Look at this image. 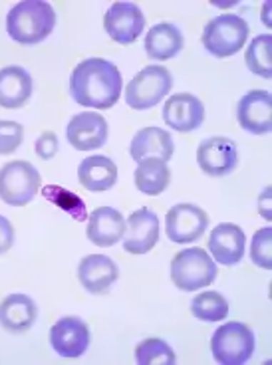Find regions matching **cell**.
Returning <instances> with one entry per match:
<instances>
[{
    "instance_id": "1",
    "label": "cell",
    "mask_w": 272,
    "mask_h": 365,
    "mask_svg": "<svg viewBox=\"0 0 272 365\" xmlns=\"http://www.w3.org/2000/svg\"><path fill=\"white\" fill-rule=\"evenodd\" d=\"M124 80L118 66L104 58H88L74 68L70 93L76 103L96 110H111L121 96Z\"/></svg>"
},
{
    "instance_id": "2",
    "label": "cell",
    "mask_w": 272,
    "mask_h": 365,
    "mask_svg": "<svg viewBox=\"0 0 272 365\" xmlns=\"http://www.w3.org/2000/svg\"><path fill=\"white\" fill-rule=\"evenodd\" d=\"M54 26V9L42 0H22L6 16V32L19 44H38L52 34Z\"/></svg>"
},
{
    "instance_id": "3",
    "label": "cell",
    "mask_w": 272,
    "mask_h": 365,
    "mask_svg": "<svg viewBox=\"0 0 272 365\" xmlns=\"http://www.w3.org/2000/svg\"><path fill=\"white\" fill-rule=\"evenodd\" d=\"M217 278V264L203 248H185L171 260V280L181 292L203 290Z\"/></svg>"
},
{
    "instance_id": "4",
    "label": "cell",
    "mask_w": 272,
    "mask_h": 365,
    "mask_svg": "<svg viewBox=\"0 0 272 365\" xmlns=\"http://www.w3.org/2000/svg\"><path fill=\"white\" fill-rule=\"evenodd\" d=\"M254 331L241 322L223 324L211 338V351L221 365H243L254 354Z\"/></svg>"
},
{
    "instance_id": "5",
    "label": "cell",
    "mask_w": 272,
    "mask_h": 365,
    "mask_svg": "<svg viewBox=\"0 0 272 365\" xmlns=\"http://www.w3.org/2000/svg\"><path fill=\"white\" fill-rule=\"evenodd\" d=\"M248 38V24L236 14H221L203 30L201 42L209 54L217 58L235 56Z\"/></svg>"
},
{
    "instance_id": "6",
    "label": "cell",
    "mask_w": 272,
    "mask_h": 365,
    "mask_svg": "<svg viewBox=\"0 0 272 365\" xmlns=\"http://www.w3.org/2000/svg\"><path fill=\"white\" fill-rule=\"evenodd\" d=\"M173 78L163 66H147L126 88V101L131 110H151L171 91Z\"/></svg>"
},
{
    "instance_id": "7",
    "label": "cell",
    "mask_w": 272,
    "mask_h": 365,
    "mask_svg": "<svg viewBox=\"0 0 272 365\" xmlns=\"http://www.w3.org/2000/svg\"><path fill=\"white\" fill-rule=\"evenodd\" d=\"M42 177L28 161H10L0 169V199L10 207H24L40 191Z\"/></svg>"
},
{
    "instance_id": "8",
    "label": "cell",
    "mask_w": 272,
    "mask_h": 365,
    "mask_svg": "<svg viewBox=\"0 0 272 365\" xmlns=\"http://www.w3.org/2000/svg\"><path fill=\"white\" fill-rule=\"evenodd\" d=\"M209 227V215L197 205L181 202L169 209L165 217V232L175 245H189L199 240Z\"/></svg>"
},
{
    "instance_id": "9",
    "label": "cell",
    "mask_w": 272,
    "mask_h": 365,
    "mask_svg": "<svg viewBox=\"0 0 272 365\" xmlns=\"http://www.w3.org/2000/svg\"><path fill=\"white\" fill-rule=\"evenodd\" d=\"M146 16L134 2H114L104 16V28L118 44H134L141 36Z\"/></svg>"
},
{
    "instance_id": "10",
    "label": "cell",
    "mask_w": 272,
    "mask_h": 365,
    "mask_svg": "<svg viewBox=\"0 0 272 365\" xmlns=\"http://www.w3.org/2000/svg\"><path fill=\"white\" fill-rule=\"evenodd\" d=\"M197 163L201 171L209 177H225L233 173L238 163V149L235 141L227 137L203 139L197 149Z\"/></svg>"
},
{
    "instance_id": "11",
    "label": "cell",
    "mask_w": 272,
    "mask_h": 365,
    "mask_svg": "<svg viewBox=\"0 0 272 365\" xmlns=\"http://www.w3.org/2000/svg\"><path fill=\"white\" fill-rule=\"evenodd\" d=\"M50 344L60 357L76 359L84 356L90 346V328L76 316L60 318L50 329Z\"/></svg>"
},
{
    "instance_id": "12",
    "label": "cell",
    "mask_w": 272,
    "mask_h": 365,
    "mask_svg": "<svg viewBox=\"0 0 272 365\" xmlns=\"http://www.w3.org/2000/svg\"><path fill=\"white\" fill-rule=\"evenodd\" d=\"M159 217L153 210L139 209L129 215L124 235V250L129 255H147L159 242Z\"/></svg>"
},
{
    "instance_id": "13",
    "label": "cell",
    "mask_w": 272,
    "mask_h": 365,
    "mask_svg": "<svg viewBox=\"0 0 272 365\" xmlns=\"http://www.w3.org/2000/svg\"><path fill=\"white\" fill-rule=\"evenodd\" d=\"M236 119L241 128L254 133L266 135L272 129V98L268 91L254 90L241 98L236 106Z\"/></svg>"
},
{
    "instance_id": "14",
    "label": "cell",
    "mask_w": 272,
    "mask_h": 365,
    "mask_svg": "<svg viewBox=\"0 0 272 365\" xmlns=\"http://www.w3.org/2000/svg\"><path fill=\"white\" fill-rule=\"evenodd\" d=\"M68 141L78 151H94L108 141V121L100 113L86 111L74 115L68 123Z\"/></svg>"
},
{
    "instance_id": "15",
    "label": "cell",
    "mask_w": 272,
    "mask_h": 365,
    "mask_svg": "<svg viewBox=\"0 0 272 365\" xmlns=\"http://www.w3.org/2000/svg\"><path fill=\"white\" fill-rule=\"evenodd\" d=\"M205 119V106L193 93H175L163 106V121L179 133L201 128Z\"/></svg>"
},
{
    "instance_id": "16",
    "label": "cell",
    "mask_w": 272,
    "mask_h": 365,
    "mask_svg": "<svg viewBox=\"0 0 272 365\" xmlns=\"http://www.w3.org/2000/svg\"><path fill=\"white\" fill-rule=\"evenodd\" d=\"M246 237L243 228L233 222H223L211 230L209 250L215 262L225 266H235L245 256Z\"/></svg>"
},
{
    "instance_id": "17",
    "label": "cell",
    "mask_w": 272,
    "mask_h": 365,
    "mask_svg": "<svg viewBox=\"0 0 272 365\" xmlns=\"http://www.w3.org/2000/svg\"><path fill=\"white\" fill-rule=\"evenodd\" d=\"M86 232L90 242H94L96 247H114L126 235V219L119 210L111 207H100L90 215Z\"/></svg>"
},
{
    "instance_id": "18",
    "label": "cell",
    "mask_w": 272,
    "mask_h": 365,
    "mask_svg": "<svg viewBox=\"0 0 272 365\" xmlns=\"http://www.w3.org/2000/svg\"><path fill=\"white\" fill-rule=\"evenodd\" d=\"M118 276V266L109 256L90 255L78 266V280L90 294H106Z\"/></svg>"
},
{
    "instance_id": "19",
    "label": "cell",
    "mask_w": 272,
    "mask_h": 365,
    "mask_svg": "<svg viewBox=\"0 0 272 365\" xmlns=\"http://www.w3.org/2000/svg\"><path fill=\"white\" fill-rule=\"evenodd\" d=\"M32 76L24 68L9 66L0 70V108L19 110L26 106V101L32 98Z\"/></svg>"
},
{
    "instance_id": "20",
    "label": "cell",
    "mask_w": 272,
    "mask_h": 365,
    "mask_svg": "<svg viewBox=\"0 0 272 365\" xmlns=\"http://www.w3.org/2000/svg\"><path fill=\"white\" fill-rule=\"evenodd\" d=\"M38 308L26 294H10L0 302V326L12 334H22L34 326Z\"/></svg>"
},
{
    "instance_id": "21",
    "label": "cell",
    "mask_w": 272,
    "mask_h": 365,
    "mask_svg": "<svg viewBox=\"0 0 272 365\" xmlns=\"http://www.w3.org/2000/svg\"><path fill=\"white\" fill-rule=\"evenodd\" d=\"M78 181L88 191H108L118 182V167L109 157H86L78 167Z\"/></svg>"
},
{
    "instance_id": "22",
    "label": "cell",
    "mask_w": 272,
    "mask_h": 365,
    "mask_svg": "<svg viewBox=\"0 0 272 365\" xmlns=\"http://www.w3.org/2000/svg\"><path fill=\"white\" fill-rule=\"evenodd\" d=\"M131 157L134 161H141L146 157H159L161 161H169L175 153V145H173L171 135L159 128H146L137 131L134 141H131Z\"/></svg>"
},
{
    "instance_id": "23",
    "label": "cell",
    "mask_w": 272,
    "mask_h": 365,
    "mask_svg": "<svg viewBox=\"0 0 272 365\" xmlns=\"http://www.w3.org/2000/svg\"><path fill=\"white\" fill-rule=\"evenodd\" d=\"M183 50V34L171 22L155 24L146 36V52L151 60H171Z\"/></svg>"
},
{
    "instance_id": "24",
    "label": "cell",
    "mask_w": 272,
    "mask_h": 365,
    "mask_svg": "<svg viewBox=\"0 0 272 365\" xmlns=\"http://www.w3.org/2000/svg\"><path fill=\"white\" fill-rule=\"evenodd\" d=\"M169 182H171V171L159 157H146L137 163L136 187L143 195L157 197L169 187Z\"/></svg>"
},
{
    "instance_id": "25",
    "label": "cell",
    "mask_w": 272,
    "mask_h": 365,
    "mask_svg": "<svg viewBox=\"0 0 272 365\" xmlns=\"http://www.w3.org/2000/svg\"><path fill=\"white\" fill-rule=\"evenodd\" d=\"M191 314L201 322L217 324L228 316V302L218 292L197 294L191 302Z\"/></svg>"
},
{
    "instance_id": "26",
    "label": "cell",
    "mask_w": 272,
    "mask_h": 365,
    "mask_svg": "<svg viewBox=\"0 0 272 365\" xmlns=\"http://www.w3.org/2000/svg\"><path fill=\"white\" fill-rule=\"evenodd\" d=\"M245 62L248 70L261 78L271 80L272 76V36L261 34L256 36L248 46L245 56Z\"/></svg>"
},
{
    "instance_id": "27",
    "label": "cell",
    "mask_w": 272,
    "mask_h": 365,
    "mask_svg": "<svg viewBox=\"0 0 272 365\" xmlns=\"http://www.w3.org/2000/svg\"><path fill=\"white\" fill-rule=\"evenodd\" d=\"M42 195H44L46 201L54 202L56 207H60L62 210H66L68 215H72L74 220L82 222V220L88 219V209H86V202L76 195V192L64 189L60 185H48L42 189Z\"/></svg>"
},
{
    "instance_id": "28",
    "label": "cell",
    "mask_w": 272,
    "mask_h": 365,
    "mask_svg": "<svg viewBox=\"0 0 272 365\" xmlns=\"http://www.w3.org/2000/svg\"><path fill=\"white\" fill-rule=\"evenodd\" d=\"M136 361L139 365H175L177 356L167 341L149 338L136 347Z\"/></svg>"
},
{
    "instance_id": "29",
    "label": "cell",
    "mask_w": 272,
    "mask_h": 365,
    "mask_svg": "<svg viewBox=\"0 0 272 365\" xmlns=\"http://www.w3.org/2000/svg\"><path fill=\"white\" fill-rule=\"evenodd\" d=\"M251 258L256 266L264 270L272 268V228H261L253 237V247H251Z\"/></svg>"
},
{
    "instance_id": "30",
    "label": "cell",
    "mask_w": 272,
    "mask_h": 365,
    "mask_svg": "<svg viewBox=\"0 0 272 365\" xmlns=\"http://www.w3.org/2000/svg\"><path fill=\"white\" fill-rule=\"evenodd\" d=\"M24 141V128L16 121L0 119V155L14 153Z\"/></svg>"
},
{
    "instance_id": "31",
    "label": "cell",
    "mask_w": 272,
    "mask_h": 365,
    "mask_svg": "<svg viewBox=\"0 0 272 365\" xmlns=\"http://www.w3.org/2000/svg\"><path fill=\"white\" fill-rule=\"evenodd\" d=\"M36 153L44 161L52 159L58 153V137H56L54 131H44L42 135L38 137Z\"/></svg>"
},
{
    "instance_id": "32",
    "label": "cell",
    "mask_w": 272,
    "mask_h": 365,
    "mask_svg": "<svg viewBox=\"0 0 272 365\" xmlns=\"http://www.w3.org/2000/svg\"><path fill=\"white\" fill-rule=\"evenodd\" d=\"M12 245H14V228L9 219L0 215V255L9 252Z\"/></svg>"
},
{
    "instance_id": "33",
    "label": "cell",
    "mask_w": 272,
    "mask_h": 365,
    "mask_svg": "<svg viewBox=\"0 0 272 365\" xmlns=\"http://www.w3.org/2000/svg\"><path fill=\"white\" fill-rule=\"evenodd\" d=\"M271 197H272V189L266 187L263 191V195L258 197V212L264 220L272 219V209H271Z\"/></svg>"
}]
</instances>
